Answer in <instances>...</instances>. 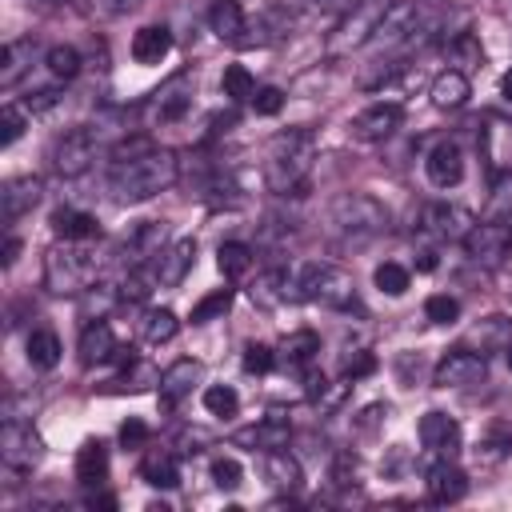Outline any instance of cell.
Here are the masks:
<instances>
[{"label":"cell","mask_w":512,"mask_h":512,"mask_svg":"<svg viewBox=\"0 0 512 512\" xmlns=\"http://www.w3.org/2000/svg\"><path fill=\"white\" fill-rule=\"evenodd\" d=\"M176 176H180L176 152L148 144V148H140V152L116 160L108 188H112V196H116L120 204H140V200H152V196H160L164 188H172Z\"/></svg>","instance_id":"6da1fadb"},{"label":"cell","mask_w":512,"mask_h":512,"mask_svg":"<svg viewBox=\"0 0 512 512\" xmlns=\"http://www.w3.org/2000/svg\"><path fill=\"white\" fill-rule=\"evenodd\" d=\"M312 160H316V136L312 128H288V132H276L272 144H268V156H264V180L272 192L288 196V192H300L308 172H312Z\"/></svg>","instance_id":"7a4b0ae2"},{"label":"cell","mask_w":512,"mask_h":512,"mask_svg":"<svg viewBox=\"0 0 512 512\" xmlns=\"http://www.w3.org/2000/svg\"><path fill=\"white\" fill-rule=\"evenodd\" d=\"M328 228L344 244H368L388 232V208L368 192H340L328 204Z\"/></svg>","instance_id":"3957f363"},{"label":"cell","mask_w":512,"mask_h":512,"mask_svg":"<svg viewBox=\"0 0 512 512\" xmlns=\"http://www.w3.org/2000/svg\"><path fill=\"white\" fill-rule=\"evenodd\" d=\"M100 276V256L84 240H64L44 256V288L56 296H80Z\"/></svg>","instance_id":"277c9868"},{"label":"cell","mask_w":512,"mask_h":512,"mask_svg":"<svg viewBox=\"0 0 512 512\" xmlns=\"http://www.w3.org/2000/svg\"><path fill=\"white\" fill-rule=\"evenodd\" d=\"M388 8H392V0H356L352 12H344L340 24L332 28L328 56H348V52L372 44L376 32H380V24H384V16H388Z\"/></svg>","instance_id":"5b68a950"},{"label":"cell","mask_w":512,"mask_h":512,"mask_svg":"<svg viewBox=\"0 0 512 512\" xmlns=\"http://www.w3.org/2000/svg\"><path fill=\"white\" fill-rule=\"evenodd\" d=\"M296 288H300V300H316V304H324V308H356V284H352V276L344 272V268H336V264H308L304 272H300V280H296Z\"/></svg>","instance_id":"8992f818"},{"label":"cell","mask_w":512,"mask_h":512,"mask_svg":"<svg viewBox=\"0 0 512 512\" xmlns=\"http://www.w3.org/2000/svg\"><path fill=\"white\" fill-rule=\"evenodd\" d=\"M96 156H100V132L84 128V124L80 128H68L64 136H56V144L48 152L56 176H80V172L92 168Z\"/></svg>","instance_id":"52a82bcc"},{"label":"cell","mask_w":512,"mask_h":512,"mask_svg":"<svg viewBox=\"0 0 512 512\" xmlns=\"http://www.w3.org/2000/svg\"><path fill=\"white\" fill-rule=\"evenodd\" d=\"M44 456V440L32 432L28 420H4V432H0V460L4 468L12 472H32Z\"/></svg>","instance_id":"ba28073f"},{"label":"cell","mask_w":512,"mask_h":512,"mask_svg":"<svg viewBox=\"0 0 512 512\" xmlns=\"http://www.w3.org/2000/svg\"><path fill=\"white\" fill-rule=\"evenodd\" d=\"M488 372L484 364V352H472V348H448L440 356V364L432 368V384L436 388H472L480 384Z\"/></svg>","instance_id":"9c48e42d"},{"label":"cell","mask_w":512,"mask_h":512,"mask_svg":"<svg viewBox=\"0 0 512 512\" xmlns=\"http://www.w3.org/2000/svg\"><path fill=\"white\" fill-rule=\"evenodd\" d=\"M400 120H404V112H400V104H372V108H364L360 116H352V124H348V132H352V140H360V144H380V140H388L396 128H400Z\"/></svg>","instance_id":"30bf717a"},{"label":"cell","mask_w":512,"mask_h":512,"mask_svg":"<svg viewBox=\"0 0 512 512\" xmlns=\"http://www.w3.org/2000/svg\"><path fill=\"white\" fill-rule=\"evenodd\" d=\"M464 248L480 264H500L508 256V248H512V232L504 224H496V220H476V228L464 236Z\"/></svg>","instance_id":"8fae6325"},{"label":"cell","mask_w":512,"mask_h":512,"mask_svg":"<svg viewBox=\"0 0 512 512\" xmlns=\"http://www.w3.org/2000/svg\"><path fill=\"white\" fill-rule=\"evenodd\" d=\"M164 236H168L164 220H144V224H136L132 236H124V244H120L128 268H144V264H152V260L164 252Z\"/></svg>","instance_id":"7c38bea8"},{"label":"cell","mask_w":512,"mask_h":512,"mask_svg":"<svg viewBox=\"0 0 512 512\" xmlns=\"http://www.w3.org/2000/svg\"><path fill=\"white\" fill-rule=\"evenodd\" d=\"M424 228H428L436 240H460V244H464V236L476 228V216H472L464 204H432V208L424 212Z\"/></svg>","instance_id":"4fadbf2b"},{"label":"cell","mask_w":512,"mask_h":512,"mask_svg":"<svg viewBox=\"0 0 512 512\" xmlns=\"http://www.w3.org/2000/svg\"><path fill=\"white\" fill-rule=\"evenodd\" d=\"M192 264H196V240H192V236L172 240V244L152 260V268H156V284L176 288V284L188 276V268H192Z\"/></svg>","instance_id":"5bb4252c"},{"label":"cell","mask_w":512,"mask_h":512,"mask_svg":"<svg viewBox=\"0 0 512 512\" xmlns=\"http://www.w3.org/2000/svg\"><path fill=\"white\" fill-rule=\"evenodd\" d=\"M420 444L436 456H452L460 448V424L448 412H424L420 416Z\"/></svg>","instance_id":"9a60e30c"},{"label":"cell","mask_w":512,"mask_h":512,"mask_svg":"<svg viewBox=\"0 0 512 512\" xmlns=\"http://www.w3.org/2000/svg\"><path fill=\"white\" fill-rule=\"evenodd\" d=\"M192 72H176L160 92H156V100H152V120H160V124H168V120H180L184 112H188V104H192Z\"/></svg>","instance_id":"2e32d148"},{"label":"cell","mask_w":512,"mask_h":512,"mask_svg":"<svg viewBox=\"0 0 512 512\" xmlns=\"http://www.w3.org/2000/svg\"><path fill=\"white\" fill-rule=\"evenodd\" d=\"M40 180L36 176H12V180H4V188H0V204H4V224H16L24 212H32L36 204H40Z\"/></svg>","instance_id":"e0dca14e"},{"label":"cell","mask_w":512,"mask_h":512,"mask_svg":"<svg viewBox=\"0 0 512 512\" xmlns=\"http://www.w3.org/2000/svg\"><path fill=\"white\" fill-rule=\"evenodd\" d=\"M424 484H428V496H432L436 504H456V500L468 492V476H464L448 456H440V460L428 468Z\"/></svg>","instance_id":"ac0fdd59"},{"label":"cell","mask_w":512,"mask_h":512,"mask_svg":"<svg viewBox=\"0 0 512 512\" xmlns=\"http://www.w3.org/2000/svg\"><path fill=\"white\" fill-rule=\"evenodd\" d=\"M424 172H428V180H432L436 188H456L460 176H464V156H460V148H456L452 140H440V144L428 152Z\"/></svg>","instance_id":"d6986e66"},{"label":"cell","mask_w":512,"mask_h":512,"mask_svg":"<svg viewBox=\"0 0 512 512\" xmlns=\"http://www.w3.org/2000/svg\"><path fill=\"white\" fill-rule=\"evenodd\" d=\"M208 28L224 40V44H244L248 36V20H244V8L236 4V0H216L212 8H208Z\"/></svg>","instance_id":"ffe728a7"},{"label":"cell","mask_w":512,"mask_h":512,"mask_svg":"<svg viewBox=\"0 0 512 512\" xmlns=\"http://www.w3.org/2000/svg\"><path fill=\"white\" fill-rule=\"evenodd\" d=\"M120 352V344H116V336H112V328L104 324V320H88L84 324V332H80V364H104V360H112Z\"/></svg>","instance_id":"44dd1931"},{"label":"cell","mask_w":512,"mask_h":512,"mask_svg":"<svg viewBox=\"0 0 512 512\" xmlns=\"http://www.w3.org/2000/svg\"><path fill=\"white\" fill-rule=\"evenodd\" d=\"M264 480L276 488V492H296L304 472H300V460L288 452V448H272L264 452Z\"/></svg>","instance_id":"7402d4cb"},{"label":"cell","mask_w":512,"mask_h":512,"mask_svg":"<svg viewBox=\"0 0 512 512\" xmlns=\"http://www.w3.org/2000/svg\"><path fill=\"white\" fill-rule=\"evenodd\" d=\"M428 96H432V104H436L440 112H452V108H460V104L472 96V84H468V76H464L460 68H444V72L432 80Z\"/></svg>","instance_id":"603a6c76"},{"label":"cell","mask_w":512,"mask_h":512,"mask_svg":"<svg viewBox=\"0 0 512 512\" xmlns=\"http://www.w3.org/2000/svg\"><path fill=\"white\" fill-rule=\"evenodd\" d=\"M288 420L280 416V412H268L260 424H252V428H244V432H236V444H252V448H264V452H272V448H284L288 444Z\"/></svg>","instance_id":"cb8c5ba5"},{"label":"cell","mask_w":512,"mask_h":512,"mask_svg":"<svg viewBox=\"0 0 512 512\" xmlns=\"http://www.w3.org/2000/svg\"><path fill=\"white\" fill-rule=\"evenodd\" d=\"M196 380H200V364H196V360H176V364L160 376V404H164V408L180 404V400L192 392Z\"/></svg>","instance_id":"d4e9b609"},{"label":"cell","mask_w":512,"mask_h":512,"mask_svg":"<svg viewBox=\"0 0 512 512\" xmlns=\"http://www.w3.org/2000/svg\"><path fill=\"white\" fill-rule=\"evenodd\" d=\"M480 148H484V156L496 172H512V124L508 120H488V128L480 136Z\"/></svg>","instance_id":"484cf974"},{"label":"cell","mask_w":512,"mask_h":512,"mask_svg":"<svg viewBox=\"0 0 512 512\" xmlns=\"http://www.w3.org/2000/svg\"><path fill=\"white\" fill-rule=\"evenodd\" d=\"M252 300H256L260 308H276V304H284V300H300V288H296V280H288V272L272 268V272H264V276L252 284Z\"/></svg>","instance_id":"4316f807"},{"label":"cell","mask_w":512,"mask_h":512,"mask_svg":"<svg viewBox=\"0 0 512 512\" xmlns=\"http://www.w3.org/2000/svg\"><path fill=\"white\" fill-rule=\"evenodd\" d=\"M168 48H172V32L164 24H148L132 36V60L136 64H160L168 56Z\"/></svg>","instance_id":"83f0119b"},{"label":"cell","mask_w":512,"mask_h":512,"mask_svg":"<svg viewBox=\"0 0 512 512\" xmlns=\"http://www.w3.org/2000/svg\"><path fill=\"white\" fill-rule=\"evenodd\" d=\"M52 232L64 236V240H96L100 236V224H96L92 212L60 208V212H52Z\"/></svg>","instance_id":"f1b7e54d"},{"label":"cell","mask_w":512,"mask_h":512,"mask_svg":"<svg viewBox=\"0 0 512 512\" xmlns=\"http://www.w3.org/2000/svg\"><path fill=\"white\" fill-rule=\"evenodd\" d=\"M32 40H8L0 48V88H12L28 68H32Z\"/></svg>","instance_id":"f546056e"},{"label":"cell","mask_w":512,"mask_h":512,"mask_svg":"<svg viewBox=\"0 0 512 512\" xmlns=\"http://www.w3.org/2000/svg\"><path fill=\"white\" fill-rule=\"evenodd\" d=\"M104 476H108V448L100 440H84L76 452V480L92 488V484H104Z\"/></svg>","instance_id":"4dcf8cb0"},{"label":"cell","mask_w":512,"mask_h":512,"mask_svg":"<svg viewBox=\"0 0 512 512\" xmlns=\"http://www.w3.org/2000/svg\"><path fill=\"white\" fill-rule=\"evenodd\" d=\"M472 344L480 352H508L512 348V320L508 316H484L472 328Z\"/></svg>","instance_id":"1f68e13d"},{"label":"cell","mask_w":512,"mask_h":512,"mask_svg":"<svg viewBox=\"0 0 512 512\" xmlns=\"http://www.w3.org/2000/svg\"><path fill=\"white\" fill-rule=\"evenodd\" d=\"M140 476H144L152 488H176V484H180L176 456H172V452H148V456L140 460Z\"/></svg>","instance_id":"d6a6232c"},{"label":"cell","mask_w":512,"mask_h":512,"mask_svg":"<svg viewBox=\"0 0 512 512\" xmlns=\"http://www.w3.org/2000/svg\"><path fill=\"white\" fill-rule=\"evenodd\" d=\"M24 348H28V364L32 368H56V360H60V340L48 328H32Z\"/></svg>","instance_id":"836d02e7"},{"label":"cell","mask_w":512,"mask_h":512,"mask_svg":"<svg viewBox=\"0 0 512 512\" xmlns=\"http://www.w3.org/2000/svg\"><path fill=\"white\" fill-rule=\"evenodd\" d=\"M484 220H496L512 232V172H496V184H492V200H488V216Z\"/></svg>","instance_id":"e575fe53"},{"label":"cell","mask_w":512,"mask_h":512,"mask_svg":"<svg viewBox=\"0 0 512 512\" xmlns=\"http://www.w3.org/2000/svg\"><path fill=\"white\" fill-rule=\"evenodd\" d=\"M216 264H220V272H224L228 280H236V276H244V272L252 268V248L240 244V240H228V244H220Z\"/></svg>","instance_id":"d590c367"},{"label":"cell","mask_w":512,"mask_h":512,"mask_svg":"<svg viewBox=\"0 0 512 512\" xmlns=\"http://www.w3.org/2000/svg\"><path fill=\"white\" fill-rule=\"evenodd\" d=\"M44 64H48V72H52L56 80H76V76H80V52H76L72 44L48 48V52H44Z\"/></svg>","instance_id":"8d00e7d4"},{"label":"cell","mask_w":512,"mask_h":512,"mask_svg":"<svg viewBox=\"0 0 512 512\" xmlns=\"http://www.w3.org/2000/svg\"><path fill=\"white\" fill-rule=\"evenodd\" d=\"M176 332H180L176 312H168V308H152V312L144 316V340H148V344H168Z\"/></svg>","instance_id":"74e56055"},{"label":"cell","mask_w":512,"mask_h":512,"mask_svg":"<svg viewBox=\"0 0 512 512\" xmlns=\"http://www.w3.org/2000/svg\"><path fill=\"white\" fill-rule=\"evenodd\" d=\"M280 352H284V360H288V364H308V360L320 352V336H316V332H308V328H304V332H292V336L284 340V348H280Z\"/></svg>","instance_id":"f35d334b"},{"label":"cell","mask_w":512,"mask_h":512,"mask_svg":"<svg viewBox=\"0 0 512 512\" xmlns=\"http://www.w3.org/2000/svg\"><path fill=\"white\" fill-rule=\"evenodd\" d=\"M152 384H160L156 368H152V364H140V360H128L124 376H116V380H112V392H124V388L140 392V388H152Z\"/></svg>","instance_id":"ab89813d"},{"label":"cell","mask_w":512,"mask_h":512,"mask_svg":"<svg viewBox=\"0 0 512 512\" xmlns=\"http://www.w3.org/2000/svg\"><path fill=\"white\" fill-rule=\"evenodd\" d=\"M220 84H224V96L228 100H252V92H256V80H252V72L244 64H228Z\"/></svg>","instance_id":"60d3db41"},{"label":"cell","mask_w":512,"mask_h":512,"mask_svg":"<svg viewBox=\"0 0 512 512\" xmlns=\"http://www.w3.org/2000/svg\"><path fill=\"white\" fill-rule=\"evenodd\" d=\"M372 284H376L380 292H388V296H404V292H408V268H400V264L384 260V264H376Z\"/></svg>","instance_id":"b9f144b4"},{"label":"cell","mask_w":512,"mask_h":512,"mask_svg":"<svg viewBox=\"0 0 512 512\" xmlns=\"http://www.w3.org/2000/svg\"><path fill=\"white\" fill-rule=\"evenodd\" d=\"M228 304H232V288H216V292H208V296L192 308V324H208V320L224 316V312H228Z\"/></svg>","instance_id":"7bdbcfd3"},{"label":"cell","mask_w":512,"mask_h":512,"mask_svg":"<svg viewBox=\"0 0 512 512\" xmlns=\"http://www.w3.org/2000/svg\"><path fill=\"white\" fill-rule=\"evenodd\" d=\"M204 408H208L212 416H236L240 396H236L228 384H208V388H204Z\"/></svg>","instance_id":"ee69618b"},{"label":"cell","mask_w":512,"mask_h":512,"mask_svg":"<svg viewBox=\"0 0 512 512\" xmlns=\"http://www.w3.org/2000/svg\"><path fill=\"white\" fill-rule=\"evenodd\" d=\"M424 316H428L432 324H456V320H460V300H456V296L436 292V296H428V300H424Z\"/></svg>","instance_id":"f6af8a7d"},{"label":"cell","mask_w":512,"mask_h":512,"mask_svg":"<svg viewBox=\"0 0 512 512\" xmlns=\"http://www.w3.org/2000/svg\"><path fill=\"white\" fill-rule=\"evenodd\" d=\"M24 128H28V112H24L20 104H4V112H0V144H4V148L16 144Z\"/></svg>","instance_id":"bcb514c9"},{"label":"cell","mask_w":512,"mask_h":512,"mask_svg":"<svg viewBox=\"0 0 512 512\" xmlns=\"http://www.w3.org/2000/svg\"><path fill=\"white\" fill-rule=\"evenodd\" d=\"M240 464L232 460V456H220V460H212V480H216V488H224V492H232V488H240Z\"/></svg>","instance_id":"7dc6e473"},{"label":"cell","mask_w":512,"mask_h":512,"mask_svg":"<svg viewBox=\"0 0 512 512\" xmlns=\"http://www.w3.org/2000/svg\"><path fill=\"white\" fill-rule=\"evenodd\" d=\"M252 108H256V116H276L280 108H284V92L280 88H256L252 92Z\"/></svg>","instance_id":"c3c4849f"},{"label":"cell","mask_w":512,"mask_h":512,"mask_svg":"<svg viewBox=\"0 0 512 512\" xmlns=\"http://www.w3.org/2000/svg\"><path fill=\"white\" fill-rule=\"evenodd\" d=\"M272 360H276V356H272L268 344H248V348H244V368H248V372H268Z\"/></svg>","instance_id":"681fc988"},{"label":"cell","mask_w":512,"mask_h":512,"mask_svg":"<svg viewBox=\"0 0 512 512\" xmlns=\"http://www.w3.org/2000/svg\"><path fill=\"white\" fill-rule=\"evenodd\" d=\"M144 440H148V424L136 420V416H128V420L120 424V444H124V448H140Z\"/></svg>","instance_id":"f907efd6"},{"label":"cell","mask_w":512,"mask_h":512,"mask_svg":"<svg viewBox=\"0 0 512 512\" xmlns=\"http://www.w3.org/2000/svg\"><path fill=\"white\" fill-rule=\"evenodd\" d=\"M60 104V92H52V88H44V92H32L20 108L28 112V116H36V112H48V108H56Z\"/></svg>","instance_id":"816d5d0a"},{"label":"cell","mask_w":512,"mask_h":512,"mask_svg":"<svg viewBox=\"0 0 512 512\" xmlns=\"http://www.w3.org/2000/svg\"><path fill=\"white\" fill-rule=\"evenodd\" d=\"M372 368H376V360H372L368 352H360L356 360H348V364H344V376L352 380V376H364V372H372Z\"/></svg>","instance_id":"f5cc1de1"},{"label":"cell","mask_w":512,"mask_h":512,"mask_svg":"<svg viewBox=\"0 0 512 512\" xmlns=\"http://www.w3.org/2000/svg\"><path fill=\"white\" fill-rule=\"evenodd\" d=\"M416 268H420V272H432V268H436V252H428V248H424V252L416 256Z\"/></svg>","instance_id":"db71d44e"},{"label":"cell","mask_w":512,"mask_h":512,"mask_svg":"<svg viewBox=\"0 0 512 512\" xmlns=\"http://www.w3.org/2000/svg\"><path fill=\"white\" fill-rule=\"evenodd\" d=\"M16 252H20V240H16V236H8V244H4V264H12V260H16Z\"/></svg>","instance_id":"11a10c76"},{"label":"cell","mask_w":512,"mask_h":512,"mask_svg":"<svg viewBox=\"0 0 512 512\" xmlns=\"http://www.w3.org/2000/svg\"><path fill=\"white\" fill-rule=\"evenodd\" d=\"M500 92H504V100H512V68L504 72V80H500Z\"/></svg>","instance_id":"9f6ffc18"},{"label":"cell","mask_w":512,"mask_h":512,"mask_svg":"<svg viewBox=\"0 0 512 512\" xmlns=\"http://www.w3.org/2000/svg\"><path fill=\"white\" fill-rule=\"evenodd\" d=\"M508 368H512V348H508Z\"/></svg>","instance_id":"6f0895ef"},{"label":"cell","mask_w":512,"mask_h":512,"mask_svg":"<svg viewBox=\"0 0 512 512\" xmlns=\"http://www.w3.org/2000/svg\"><path fill=\"white\" fill-rule=\"evenodd\" d=\"M48 4H60V0H48Z\"/></svg>","instance_id":"680465c9"}]
</instances>
